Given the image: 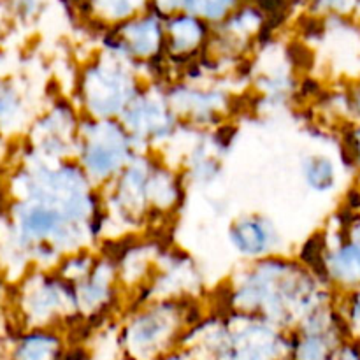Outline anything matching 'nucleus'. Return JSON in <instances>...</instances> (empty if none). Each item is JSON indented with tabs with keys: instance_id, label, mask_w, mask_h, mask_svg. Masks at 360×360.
<instances>
[{
	"instance_id": "7ed1b4c3",
	"label": "nucleus",
	"mask_w": 360,
	"mask_h": 360,
	"mask_svg": "<svg viewBox=\"0 0 360 360\" xmlns=\"http://www.w3.org/2000/svg\"><path fill=\"white\" fill-rule=\"evenodd\" d=\"M172 39H174V46L178 49H188L199 42L202 30H200L199 23L192 18H179L172 23L171 27Z\"/></svg>"
},
{
	"instance_id": "f03ea898",
	"label": "nucleus",
	"mask_w": 360,
	"mask_h": 360,
	"mask_svg": "<svg viewBox=\"0 0 360 360\" xmlns=\"http://www.w3.org/2000/svg\"><path fill=\"white\" fill-rule=\"evenodd\" d=\"M125 34L129 37V42L134 48V51L141 53V55H148V53L153 51L158 44V39H160L158 25L153 18L130 25L125 30Z\"/></svg>"
},
{
	"instance_id": "20e7f679",
	"label": "nucleus",
	"mask_w": 360,
	"mask_h": 360,
	"mask_svg": "<svg viewBox=\"0 0 360 360\" xmlns=\"http://www.w3.org/2000/svg\"><path fill=\"white\" fill-rule=\"evenodd\" d=\"M306 178H308L309 185H313L319 190H326L333 185L334 181V171L333 165L326 158H309L306 164Z\"/></svg>"
},
{
	"instance_id": "f257e3e1",
	"label": "nucleus",
	"mask_w": 360,
	"mask_h": 360,
	"mask_svg": "<svg viewBox=\"0 0 360 360\" xmlns=\"http://www.w3.org/2000/svg\"><path fill=\"white\" fill-rule=\"evenodd\" d=\"M232 241L245 255H260L267 250L271 238L260 221L243 220L232 227Z\"/></svg>"
},
{
	"instance_id": "39448f33",
	"label": "nucleus",
	"mask_w": 360,
	"mask_h": 360,
	"mask_svg": "<svg viewBox=\"0 0 360 360\" xmlns=\"http://www.w3.org/2000/svg\"><path fill=\"white\" fill-rule=\"evenodd\" d=\"M234 0H186V6L192 13L206 18H221L232 7Z\"/></svg>"
},
{
	"instance_id": "423d86ee",
	"label": "nucleus",
	"mask_w": 360,
	"mask_h": 360,
	"mask_svg": "<svg viewBox=\"0 0 360 360\" xmlns=\"http://www.w3.org/2000/svg\"><path fill=\"white\" fill-rule=\"evenodd\" d=\"M144 0H94L95 7L109 18L129 16Z\"/></svg>"
},
{
	"instance_id": "0eeeda50",
	"label": "nucleus",
	"mask_w": 360,
	"mask_h": 360,
	"mask_svg": "<svg viewBox=\"0 0 360 360\" xmlns=\"http://www.w3.org/2000/svg\"><path fill=\"white\" fill-rule=\"evenodd\" d=\"M181 2L183 0H158V4H160L162 9H165V11L174 9V7H178Z\"/></svg>"
}]
</instances>
